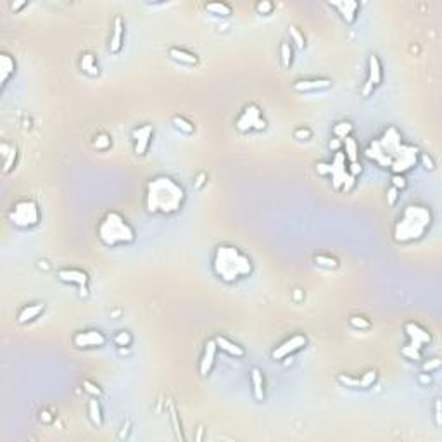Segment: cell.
Returning <instances> with one entry per match:
<instances>
[{
	"label": "cell",
	"instance_id": "e0dca14e",
	"mask_svg": "<svg viewBox=\"0 0 442 442\" xmlns=\"http://www.w3.org/2000/svg\"><path fill=\"white\" fill-rule=\"evenodd\" d=\"M332 85L333 83L328 78H311V79H297L292 85V88L299 93H306V92H316V90L330 88Z\"/></svg>",
	"mask_w": 442,
	"mask_h": 442
},
{
	"label": "cell",
	"instance_id": "7a4b0ae2",
	"mask_svg": "<svg viewBox=\"0 0 442 442\" xmlns=\"http://www.w3.org/2000/svg\"><path fill=\"white\" fill-rule=\"evenodd\" d=\"M185 202V190L171 176H154L145 186V211L148 214L171 216L178 213Z\"/></svg>",
	"mask_w": 442,
	"mask_h": 442
},
{
	"label": "cell",
	"instance_id": "74e56055",
	"mask_svg": "<svg viewBox=\"0 0 442 442\" xmlns=\"http://www.w3.org/2000/svg\"><path fill=\"white\" fill-rule=\"evenodd\" d=\"M93 147L99 148V150H106L107 147H110V137L107 133L97 135L95 140H93Z\"/></svg>",
	"mask_w": 442,
	"mask_h": 442
},
{
	"label": "cell",
	"instance_id": "44dd1931",
	"mask_svg": "<svg viewBox=\"0 0 442 442\" xmlns=\"http://www.w3.org/2000/svg\"><path fill=\"white\" fill-rule=\"evenodd\" d=\"M14 71H16V61L7 52H2L0 54V83L2 86H5L7 79L14 74Z\"/></svg>",
	"mask_w": 442,
	"mask_h": 442
},
{
	"label": "cell",
	"instance_id": "11a10c76",
	"mask_svg": "<svg viewBox=\"0 0 442 442\" xmlns=\"http://www.w3.org/2000/svg\"><path fill=\"white\" fill-rule=\"evenodd\" d=\"M204 176H206V175H204V173H200V175H199V178H197V186H200V185H202V182H204Z\"/></svg>",
	"mask_w": 442,
	"mask_h": 442
},
{
	"label": "cell",
	"instance_id": "ee69618b",
	"mask_svg": "<svg viewBox=\"0 0 442 442\" xmlns=\"http://www.w3.org/2000/svg\"><path fill=\"white\" fill-rule=\"evenodd\" d=\"M403 356L407 359H413V361H418V359H421V352L420 351H414V349H409L407 345H404L403 347Z\"/></svg>",
	"mask_w": 442,
	"mask_h": 442
},
{
	"label": "cell",
	"instance_id": "6f0895ef",
	"mask_svg": "<svg viewBox=\"0 0 442 442\" xmlns=\"http://www.w3.org/2000/svg\"><path fill=\"white\" fill-rule=\"evenodd\" d=\"M294 297H295L297 300L300 299V290H299V289H295V290H294Z\"/></svg>",
	"mask_w": 442,
	"mask_h": 442
},
{
	"label": "cell",
	"instance_id": "8d00e7d4",
	"mask_svg": "<svg viewBox=\"0 0 442 442\" xmlns=\"http://www.w3.org/2000/svg\"><path fill=\"white\" fill-rule=\"evenodd\" d=\"M131 340H133V337H131L130 332L123 330V332H117L116 335H114V344L119 345V347H124V345H130Z\"/></svg>",
	"mask_w": 442,
	"mask_h": 442
},
{
	"label": "cell",
	"instance_id": "4fadbf2b",
	"mask_svg": "<svg viewBox=\"0 0 442 442\" xmlns=\"http://www.w3.org/2000/svg\"><path fill=\"white\" fill-rule=\"evenodd\" d=\"M106 335L99 330H83L73 337V344L79 349H90V347H102L106 344Z\"/></svg>",
	"mask_w": 442,
	"mask_h": 442
},
{
	"label": "cell",
	"instance_id": "277c9868",
	"mask_svg": "<svg viewBox=\"0 0 442 442\" xmlns=\"http://www.w3.org/2000/svg\"><path fill=\"white\" fill-rule=\"evenodd\" d=\"M432 221V211L420 204H411L403 211L399 220L396 221L392 230V237L397 244H411L420 238L430 230Z\"/></svg>",
	"mask_w": 442,
	"mask_h": 442
},
{
	"label": "cell",
	"instance_id": "4dcf8cb0",
	"mask_svg": "<svg viewBox=\"0 0 442 442\" xmlns=\"http://www.w3.org/2000/svg\"><path fill=\"white\" fill-rule=\"evenodd\" d=\"M171 123H173V126H175L176 130H180V131H182V133H186V135L193 133V130H195V128H193V124L190 123L188 119L182 117V116H175V117H173V119H171Z\"/></svg>",
	"mask_w": 442,
	"mask_h": 442
},
{
	"label": "cell",
	"instance_id": "7dc6e473",
	"mask_svg": "<svg viewBox=\"0 0 442 442\" xmlns=\"http://www.w3.org/2000/svg\"><path fill=\"white\" fill-rule=\"evenodd\" d=\"M294 137H295L297 140H309L311 131L307 130V128H297V130L294 131Z\"/></svg>",
	"mask_w": 442,
	"mask_h": 442
},
{
	"label": "cell",
	"instance_id": "484cf974",
	"mask_svg": "<svg viewBox=\"0 0 442 442\" xmlns=\"http://www.w3.org/2000/svg\"><path fill=\"white\" fill-rule=\"evenodd\" d=\"M342 145H344V154L347 162H358L359 159V147H358V142L354 140L352 137H347L342 140Z\"/></svg>",
	"mask_w": 442,
	"mask_h": 442
},
{
	"label": "cell",
	"instance_id": "8fae6325",
	"mask_svg": "<svg viewBox=\"0 0 442 442\" xmlns=\"http://www.w3.org/2000/svg\"><path fill=\"white\" fill-rule=\"evenodd\" d=\"M404 332H406V335L409 337L407 347L414 349V351L421 352L423 345L430 344V340H432L430 333H428L423 327H420L418 323H414V321H407V323H404Z\"/></svg>",
	"mask_w": 442,
	"mask_h": 442
},
{
	"label": "cell",
	"instance_id": "f907efd6",
	"mask_svg": "<svg viewBox=\"0 0 442 442\" xmlns=\"http://www.w3.org/2000/svg\"><path fill=\"white\" fill-rule=\"evenodd\" d=\"M340 144H342V140H338V138H332V140H330V148L333 152H338V150H340Z\"/></svg>",
	"mask_w": 442,
	"mask_h": 442
},
{
	"label": "cell",
	"instance_id": "d6986e66",
	"mask_svg": "<svg viewBox=\"0 0 442 442\" xmlns=\"http://www.w3.org/2000/svg\"><path fill=\"white\" fill-rule=\"evenodd\" d=\"M214 342H216L218 349L224 351L226 354L233 356V358H244V356H245V349L242 347V345H238L237 342L228 340L226 337H221V335H218V337H214Z\"/></svg>",
	"mask_w": 442,
	"mask_h": 442
},
{
	"label": "cell",
	"instance_id": "f35d334b",
	"mask_svg": "<svg viewBox=\"0 0 442 442\" xmlns=\"http://www.w3.org/2000/svg\"><path fill=\"white\" fill-rule=\"evenodd\" d=\"M273 9H275V5H273V2H269V0H261V2L256 3V12L261 14V16L271 14Z\"/></svg>",
	"mask_w": 442,
	"mask_h": 442
},
{
	"label": "cell",
	"instance_id": "d590c367",
	"mask_svg": "<svg viewBox=\"0 0 442 442\" xmlns=\"http://www.w3.org/2000/svg\"><path fill=\"white\" fill-rule=\"evenodd\" d=\"M337 380L344 387H349V389H361V385H359V378H356V376L344 375V373H340V375L337 376Z\"/></svg>",
	"mask_w": 442,
	"mask_h": 442
},
{
	"label": "cell",
	"instance_id": "8992f818",
	"mask_svg": "<svg viewBox=\"0 0 442 442\" xmlns=\"http://www.w3.org/2000/svg\"><path fill=\"white\" fill-rule=\"evenodd\" d=\"M316 171L323 176H330L332 178V186L335 190H351L354 185L356 178L349 175L347 171V159L342 150L335 152L332 162H320L316 166Z\"/></svg>",
	"mask_w": 442,
	"mask_h": 442
},
{
	"label": "cell",
	"instance_id": "f546056e",
	"mask_svg": "<svg viewBox=\"0 0 442 442\" xmlns=\"http://www.w3.org/2000/svg\"><path fill=\"white\" fill-rule=\"evenodd\" d=\"M313 261L316 262L318 266H321V268H327V269H337L338 268V261L335 258H332V256H327V254H316L313 258Z\"/></svg>",
	"mask_w": 442,
	"mask_h": 442
},
{
	"label": "cell",
	"instance_id": "836d02e7",
	"mask_svg": "<svg viewBox=\"0 0 442 442\" xmlns=\"http://www.w3.org/2000/svg\"><path fill=\"white\" fill-rule=\"evenodd\" d=\"M349 325L352 328H356V330H369L371 328V323L363 316H351L349 318Z\"/></svg>",
	"mask_w": 442,
	"mask_h": 442
},
{
	"label": "cell",
	"instance_id": "ac0fdd59",
	"mask_svg": "<svg viewBox=\"0 0 442 442\" xmlns=\"http://www.w3.org/2000/svg\"><path fill=\"white\" fill-rule=\"evenodd\" d=\"M123 38H124V21L121 16H116L112 24V35H110V41H109L110 54H119L121 48H123Z\"/></svg>",
	"mask_w": 442,
	"mask_h": 442
},
{
	"label": "cell",
	"instance_id": "816d5d0a",
	"mask_svg": "<svg viewBox=\"0 0 442 442\" xmlns=\"http://www.w3.org/2000/svg\"><path fill=\"white\" fill-rule=\"evenodd\" d=\"M24 5H26V2H24V0H21V2H12V3H10V9H12L14 12H16V10L23 9Z\"/></svg>",
	"mask_w": 442,
	"mask_h": 442
},
{
	"label": "cell",
	"instance_id": "4316f807",
	"mask_svg": "<svg viewBox=\"0 0 442 442\" xmlns=\"http://www.w3.org/2000/svg\"><path fill=\"white\" fill-rule=\"evenodd\" d=\"M88 416L95 427H102L104 414H102V407H100V403L97 401V397H92V399L88 401Z\"/></svg>",
	"mask_w": 442,
	"mask_h": 442
},
{
	"label": "cell",
	"instance_id": "db71d44e",
	"mask_svg": "<svg viewBox=\"0 0 442 442\" xmlns=\"http://www.w3.org/2000/svg\"><path fill=\"white\" fill-rule=\"evenodd\" d=\"M40 418H41V420H43V421H52V416L47 413V411H41V413H40Z\"/></svg>",
	"mask_w": 442,
	"mask_h": 442
},
{
	"label": "cell",
	"instance_id": "1f68e13d",
	"mask_svg": "<svg viewBox=\"0 0 442 442\" xmlns=\"http://www.w3.org/2000/svg\"><path fill=\"white\" fill-rule=\"evenodd\" d=\"M280 59H282L283 68H289L292 64V47H290L289 41H282V45H280Z\"/></svg>",
	"mask_w": 442,
	"mask_h": 442
},
{
	"label": "cell",
	"instance_id": "7c38bea8",
	"mask_svg": "<svg viewBox=\"0 0 442 442\" xmlns=\"http://www.w3.org/2000/svg\"><path fill=\"white\" fill-rule=\"evenodd\" d=\"M57 278L64 283H74L79 289V295L86 297L88 295V275L83 269L76 268H64L57 271Z\"/></svg>",
	"mask_w": 442,
	"mask_h": 442
},
{
	"label": "cell",
	"instance_id": "6da1fadb",
	"mask_svg": "<svg viewBox=\"0 0 442 442\" xmlns=\"http://www.w3.org/2000/svg\"><path fill=\"white\" fill-rule=\"evenodd\" d=\"M366 157L375 161L380 168L390 169L396 175H404L418 162V147L404 144L397 128L390 126L380 138L369 142L365 150Z\"/></svg>",
	"mask_w": 442,
	"mask_h": 442
},
{
	"label": "cell",
	"instance_id": "f1b7e54d",
	"mask_svg": "<svg viewBox=\"0 0 442 442\" xmlns=\"http://www.w3.org/2000/svg\"><path fill=\"white\" fill-rule=\"evenodd\" d=\"M352 130H354V126H352V123H349V121H340V123H337L333 126V130H332V133L335 135V138H338V140H344V138L351 137Z\"/></svg>",
	"mask_w": 442,
	"mask_h": 442
},
{
	"label": "cell",
	"instance_id": "ba28073f",
	"mask_svg": "<svg viewBox=\"0 0 442 442\" xmlns=\"http://www.w3.org/2000/svg\"><path fill=\"white\" fill-rule=\"evenodd\" d=\"M235 126H237L238 131L242 133H247V131H262L266 130L268 123L262 117V110L258 104H249V106L244 107V110L240 112V116L235 121Z\"/></svg>",
	"mask_w": 442,
	"mask_h": 442
},
{
	"label": "cell",
	"instance_id": "52a82bcc",
	"mask_svg": "<svg viewBox=\"0 0 442 442\" xmlns=\"http://www.w3.org/2000/svg\"><path fill=\"white\" fill-rule=\"evenodd\" d=\"M7 216H9V221L16 228L26 230V228H33L38 224V221H40V209H38V204L35 200L21 199L12 204Z\"/></svg>",
	"mask_w": 442,
	"mask_h": 442
},
{
	"label": "cell",
	"instance_id": "c3c4849f",
	"mask_svg": "<svg viewBox=\"0 0 442 442\" xmlns=\"http://www.w3.org/2000/svg\"><path fill=\"white\" fill-rule=\"evenodd\" d=\"M420 155V159H421V162H423V166L427 169H434L435 166H434V161H432V157L430 155H427V154H418Z\"/></svg>",
	"mask_w": 442,
	"mask_h": 442
},
{
	"label": "cell",
	"instance_id": "83f0119b",
	"mask_svg": "<svg viewBox=\"0 0 442 442\" xmlns=\"http://www.w3.org/2000/svg\"><path fill=\"white\" fill-rule=\"evenodd\" d=\"M206 10L214 16H221V17H226L231 14V7L224 2H209L206 3Z\"/></svg>",
	"mask_w": 442,
	"mask_h": 442
},
{
	"label": "cell",
	"instance_id": "9c48e42d",
	"mask_svg": "<svg viewBox=\"0 0 442 442\" xmlns=\"http://www.w3.org/2000/svg\"><path fill=\"white\" fill-rule=\"evenodd\" d=\"M306 344H307L306 335L295 333V335H292V337L287 338V340H283L280 345H276L271 352V358L275 359V361H280V359H283V358H289V356L295 354V352L300 351L302 347H306Z\"/></svg>",
	"mask_w": 442,
	"mask_h": 442
},
{
	"label": "cell",
	"instance_id": "30bf717a",
	"mask_svg": "<svg viewBox=\"0 0 442 442\" xmlns=\"http://www.w3.org/2000/svg\"><path fill=\"white\" fill-rule=\"evenodd\" d=\"M383 79V71H382V62H380L378 55L371 54L368 57V78H366V83L363 85V97H368L369 93L373 92L375 86H378Z\"/></svg>",
	"mask_w": 442,
	"mask_h": 442
},
{
	"label": "cell",
	"instance_id": "ffe728a7",
	"mask_svg": "<svg viewBox=\"0 0 442 442\" xmlns=\"http://www.w3.org/2000/svg\"><path fill=\"white\" fill-rule=\"evenodd\" d=\"M168 55L176 62H182V64L186 66H197L199 64V57L192 52L185 50V48H180V47H171L168 50Z\"/></svg>",
	"mask_w": 442,
	"mask_h": 442
},
{
	"label": "cell",
	"instance_id": "2e32d148",
	"mask_svg": "<svg viewBox=\"0 0 442 442\" xmlns=\"http://www.w3.org/2000/svg\"><path fill=\"white\" fill-rule=\"evenodd\" d=\"M216 352H218V345L214 342V338H209L206 342V347H204L202 358L199 361V373L200 376H207L211 373L214 366V361H216Z\"/></svg>",
	"mask_w": 442,
	"mask_h": 442
},
{
	"label": "cell",
	"instance_id": "d6a6232c",
	"mask_svg": "<svg viewBox=\"0 0 442 442\" xmlns=\"http://www.w3.org/2000/svg\"><path fill=\"white\" fill-rule=\"evenodd\" d=\"M289 33H290V38H292V41L295 43V47L299 48V50H302L304 47H306V40H304V35L300 33V30L297 26H289Z\"/></svg>",
	"mask_w": 442,
	"mask_h": 442
},
{
	"label": "cell",
	"instance_id": "cb8c5ba5",
	"mask_svg": "<svg viewBox=\"0 0 442 442\" xmlns=\"http://www.w3.org/2000/svg\"><path fill=\"white\" fill-rule=\"evenodd\" d=\"M79 69L83 73H86L88 76H99L100 74V69L99 64L95 61V55L92 52H85V54L79 57Z\"/></svg>",
	"mask_w": 442,
	"mask_h": 442
},
{
	"label": "cell",
	"instance_id": "681fc988",
	"mask_svg": "<svg viewBox=\"0 0 442 442\" xmlns=\"http://www.w3.org/2000/svg\"><path fill=\"white\" fill-rule=\"evenodd\" d=\"M435 423H437V427H441L442 425V414H441V399L435 401Z\"/></svg>",
	"mask_w": 442,
	"mask_h": 442
},
{
	"label": "cell",
	"instance_id": "d4e9b609",
	"mask_svg": "<svg viewBox=\"0 0 442 442\" xmlns=\"http://www.w3.org/2000/svg\"><path fill=\"white\" fill-rule=\"evenodd\" d=\"M0 150H2V157H3V173H9L14 168V164H16L17 150L16 147L5 144V142L0 145Z\"/></svg>",
	"mask_w": 442,
	"mask_h": 442
},
{
	"label": "cell",
	"instance_id": "bcb514c9",
	"mask_svg": "<svg viewBox=\"0 0 442 442\" xmlns=\"http://www.w3.org/2000/svg\"><path fill=\"white\" fill-rule=\"evenodd\" d=\"M347 171H349V175L351 176H358V175H361V171H363V166H361V162H349L347 164Z\"/></svg>",
	"mask_w": 442,
	"mask_h": 442
},
{
	"label": "cell",
	"instance_id": "7402d4cb",
	"mask_svg": "<svg viewBox=\"0 0 442 442\" xmlns=\"http://www.w3.org/2000/svg\"><path fill=\"white\" fill-rule=\"evenodd\" d=\"M43 309H45L43 304H28V306H24L23 309L19 311V314H17V321H19L21 325L30 323V321L37 320V318L43 313Z\"/></svg>",
	"mask_w": 442,
	"mask_h": 442
},
{
	"label": "cell",
	"instance_id": "f6af8a7d",
	"mask_svg": "<svg viewBox=\"0 0 442 442\" xmlns=\"http://www.w3.org/2000/svg\"><path fill=\"white\" fill-rule=\"evenodd\" d=\"M441 368V359L439 358H434V359H428V361L423 363V369L425 371H434V369H439Z\"/></svg>",
	"mask_w": 442,
	"mask_h": 442
},
{
	"label": "cell",
	"instance_id": "e575fe53",
	"mask_svg": "<svg viewBox=\"0 0 442 442\" xmlns=\"http://www.w3.org/2000/svg\"><path fill=\"white\" fill-rule=\"evenodd\" d=\"M375 382H376V371L375 369H368V371L363 373L361 378H359V385H361V389H368V387H371Z\"/></svg>",
	"mask_w": 442,
	"mask_h": 442
},
{
	"label": "cell",
	"instance_id": "603a6c76",
	"mask_svg": "<svg viewBox=\"0 0 442 442\" xmlns=\"http://www.w3.org/2000/svg\"><path fill=\"white\" fill-rule=\"evenodd\" d=\"M251 383H252V394L256 401H264V376L259 368L251 369Z\"/></svg>",
	"mask_w": 442,
	"mask_h": 442
},
{
	"label": "cell",
	"instance_id": "9a60e30c",
	"mask_svg": "<svg viewBox=\"0 0 442 442\" xmlns=\"http://www.w3.org/2000/svg\"><path fill=\"white\" fill-rule=\"evenodd\" d=\"M330 5L340 14V17L345 21V24H354L361 3L356 2V0H342V2H330Z\"/></svg>",
	"mask_w": 442,
	"mask_h": 442
},
{
	"label": "cell",
	"instance_id": "5b68a950",
	"mask_svg": "<svg viewBox=\"0 0 442 442\" xmlns=\"http://www.w3.org/2000/svg\"><path fill=\"white\" fill-rule=\"evenodd\" d=\"M99 240L106 247H117V245H128L137 240V231L128 223V220L117 211H109L106 216L100 220L97 226Z\"/></svg>",
	"mask_w": 442,
	"mask_h": 442
},
{
	"label": "cell",
	"instance_id": "f5cc1de1",
	"mask_svg": "<svg viewBox=\"0 0 442 442\" xmlns=\"http://www.w3.org/2000/svg\"><path fill=\"white\" fill-rule=\"evenodd\" d=\"M418 382H420V383H430L432 378H430V375H425V373H421V375L418 376Z\"/></svg>",
	"mask_w": 442,
	"mask_h": 442
},
{
	"label": "cell",
	"instance_id": "7bdbcfd3",
	"mask_svg": "<svg viewBox=\"0 0 442 442\" xmlns=\"http://www.w3.org/2000/svg\"><path fill=\"white\" fill-rule=\"evenodd\" d=\"M399 192L401 190H397L396 186H392V185H390V188L387 190V204H389L390 207L397 202V199H399Z\"/></svg>",
	"mask_w": 442,
	"mask_h": 442
},
{
	"label": "cell",
	"instance_id": "b9f144b4",
	"mask_svg": "<svg viewBox=\"0 0 442 442\" xmlns=\"http://www.w3.org/2000/svg\"><path fill=\"white\" fill-rule=\"evenodd\" d=\"M390 182H392V186H396L397 190L406 188V178H404V175H396V173H392Z\"/></svg>",
	"mask_w": 442,
	"mask_h": 442
},
{
	"label": "cell",
	"instance_id": "3957f363",
	"mask_svg": "<svg viewBox=\"0 0 442 442\" xmlns=\"http://www.w3.org/2000/svg\"><path fill=\"white\" fill-rule=\"evenodd\" d=\"M252 261L245 252L230 244H220L213 254V271L221 282L235 283L252 275Z\"/></svg>",
	"mask_w": 442,
	"mask_h": 442
},
{
	"label": "cell",
	"instance_id": "5bb4252c",
	"mask_svg": "<svg viewBox=\"0 0 442 442\" xmlns=\"http://www.w3.org/2000/svg\"><path fill=\"white\" fill-rule=\"evenodd\" d=\"M152 135H154V126L152 124H142V126L133 130V140H135V154L137 155H145L147 148L150 145Z\"/></svg>",
	"mask_w": 442,
	"mask_h": 442
},
{
	"label": "cell",
	"instance_id": "ab89813d",
	"mask_svg": "<svg viewBox=\"0 0 442 442\" xmlns=\"http://www.w3.org/2000/svg\"><path fill=\"white\" fill-rule=\"evenodd\" d=\"M169 413H171V423H173V428H175L176 432V437L180 439V441H183V434H182V425H180L178 421V414H176V409L173 406H169Z\"/></svg>",
	"mask_w": 442,
	"mask_h": 442
},
{
	"label": "cell",
	"instance_id": "9f6ffc18",
	"mask_svg": "<svg viewBox=\"0 0 442 442\" xmlns=\"http://www.w3.org/2000/svg\"><path fill=\"white\" fill-rule=\"evenodd\" d=\"M195 441H202V427H199V432H197Z\"/></svg>",
	"mask_w": 442,
	"mask_h": 442
},
{
	"label": "cell",
	"instance_id": "60d3db41",
	"mask_svg": "<svg viewBox=\"0 0 442 442\" xmlns=\"http://www.w3.org/2000/svg\"><path fill=\"white\" fill-rule=\"evenodd\" d=\"M83 389H85L88 394H92L93 397L102 396V389H100V387L97 385V383L90 382V380H85V382H83Z\"/></svg>",
	"mask_w": 442,
	"mask_h": 442
}]
</instances>
